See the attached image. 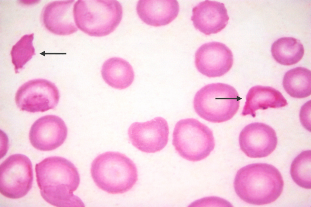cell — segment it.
Masks as SVG:
<instances>
[{"instance_id": "6da1fadb", "label": "cell", "mask_w": 311, "mask_h": 207, "mask_svg": "<svg viewBox=\"0 0 311 207\" xmlns=\"http://www.w3.org/2000/svg\"><path fill=\"white\" fill-rule=\"evenodd\" d=\"M36 181L40 194L47 202L56 207H84L73 192L80 183L77 168L64 158H45L35 166Z\"/></svg>"}, {"instance_id": "7a4b0ae2", "label": "cell", "mask_w": 311, "mask_h": 207, "mask_svg": "<svg viewBox=\"0 0 311 207\" xmlns=\"http://www.w3.org/2000/svg\"><path fill=\"white\" fill-rule=\"evenodd\" d=\"M237 195L244 202L261 205L275 201L281 195L284 182L279 170L272 165L256 163L237 172L234 182Z\"/></svg>"}, {"instance_id": "3957f363", "label": "cell", "mask_w": 311, "mask_h": 207, "mask_svg": "<svg viewBox=\"0 0 311 207\" xmlns=\"http://www.w3.org/2000/svg\"><path fill=\"white\" fill-rule=\"evenodd\" d=\"M91 172L97 186L110 194L128 191L138 179L135 164L125 154L118 152L108 151L98 155L91 163Z\"/></svg>"}, {"instance_id": "277c9868", "label": "cell", "mask_w": 311, "mask_h": 207, "mask_svg": "<svg viewBox=\"0 0 311 207\" xmlns=\"http://www.w3.org/2000/svg\"><path fill=\"white\" fill-rule=\"evenodd\" d=\"M73 15L78 28L91 36L102 37L113 32L120 22L123 10L115 0H79Z\"/></svg>"}, {"instance_id": "5b68a950", "label": "cell", "mask_w": 311, "mask_h": 207, "mask_svg": "<svg viewBox=\"0 0 311 207\" xmlns=\"http://www.w3.org/2000/svg\"><path fill=\"white\" fill-rule=\"evenodd\" d=\"M241 99L233 87L224 83H213L197 92L193 107L202 118L212 123H222L231 119L236 114Z\"/></svg>"}, {"instance_id": "8992f818", "label": "cell", "mask_w": 311, "mask_h": 207, "mask_svg": "<svg viewBox=\"0 0 311 207\" xmlns=\"http://www.w3.org/2000/svg\"><path fill=\"white\" fill-rule=\"evenodd\" d=\"M172 144L182 157L192 161L205 159L215 146L212 131L204 124L192 118L181 120L176 124Z\"/></svg>"}, {"instance_id": "52a82bcc", "label": "cell", "mask_w": 311, "mask_h": 207, "mask_svg": "<svg viewBox=\"0 0 311 207\" xmlns=\"http://www.w3.org/2000/svg\"><path fill=\"white\" fill-rule=\"evenodd\" d=\"M33 179L32 163L25 155H12L0 165V191L7 198L18 199L25 196L32 188Z\"/></svg>"}, {"instance_id": "ba28073f", "label": "cell", "mask_w": 311, "mask_h": 207, "mask_svg": "<svg viewBox=\"0 0 311 207\" xmlns=\"http://www.w3.org/2000/svg\"><path fill=\"white\" fill-rule=\"evenodd\" d=\"M60 96L54 83L44 79H35L25 83L19 88L15 101L21 110L44 112L54 109L58 104Z\"/></svg>"}, {"instance_id": "9c48e42d", "label": "cell", "mask_w": 311, "mask_h": 207, "mask_svg": "<svg viewBox=\"0 0 311 207\" xmlns=\"http://www.w3.org/2000/svg\"><path fill=\"white\" fill-rule=\"evenodd\" d=\"M128 134L132 144L137 149L154 153L160 151L167 144L169 128L166 120L159 117L145 122L132 123Z\"/></svg>"}, {"instance_id": "30bf717a", "label": "cell", "mask_w": 311, "mask_h": 207, "mask_svg": "<svg viewBox=\"0 0 311 207\" xmlns=\"http://www.w3.org/2000/svg\"><path fill=\"white\" fill-rule=\"evenodd\" d=\"M233 56L225 44L212 42L205 43L197 50L195 63L197 70L209 77L221 76L232 67Z\"/></svg>"}, {"instance_id": "8fae6325", "label": "cell", "mask_w": 311, "mask_h": 207, "mask_svg": "<svg viewBox=\"0 0 311 207\" xmlns=\"http://www.w3.org/2000/svg\"><path fill=\"white\" fill-rule=\"evenodd\" d=\"M241 150L251 158L266 157L275 149L277 138L275 130L265 124L259 122L245 127L239 136Z\"/></svg>"}, {"instance_id": "7c38bea8", "label": "cell", "mask_w": 311, "mask_h": 207, "mask_svg": "<svg viewBox=\"0 0 311 207\" xmlns=\"http://www.w3.org/2000/svg\"><path fill=\"white\" fill-rule=\"evenodd\" d=\"M67 135V128L64 121L58 116L49 115L36 120L29 134L31 144L41 151H50L62 145Z\"/></svg>"}, {"instance_id": "4fadbf2b", "label": "cell", "mask_w": 311, "mask_h": 207, "mask_svg": "<svg viewBox=\"0 0 311 207\" xmlns=\"http://www.w3.org/2000/svg\"><path fill=\"white\" fill-rule=\"evenodd\" d=\"M229 19L223 3L205 0L193 8L191 20L195 28L209 35L224 29Z\"/></svg>"}, {"instance_id": "5bb4252c", "label": "cell", "mask_w": 311, "mask_h": 207, "mask_svg": "<svg viewBox=\"0 0 311 207\" xmlns=\"http://www.w3.org/2000/svg\"><path fill=\"white\" fill-rule=\"evenodd\" d=\"M136 11L145 23L159 26L169 24L177 17L179 6L176 0H140L137 3Z\"/></svg>"}, {"instance_id": "9a60e30c", "label": "cell", "mask_w": 311, "mask_h": 207, "mask_svg": "<svg viewBox=\"0 0 311 207\" xmlns=\"http://www.w3.org/2000/svg\"><path fill=\"white\" fill-rule=\"evenodd\" d=\"M287 104L286 100L278 90L270 87L256 86L248 91L241 114L250 115L255 117L258 110L279 108Z\"/></svg>"}, {"instance_id": "2e32d148", "label": "cell", "mask_w": 311, "mask_h": 207, "mask_svg": "<svg viewBox=\"0 0 311 207\" xmlns=\"http://www.w3.org/2000/svg\"><path fill=\"white\" fill-rule=\"evenodd\" d=\"M101 73L102 78L108 85L119 90L130 86L135 77L130 64L125 60L117 57L109 58L104 63Z\"/></svg>"}, {"instance_id": "e0dca14e", "label": "cell", "mask_w": 311, "mask_h": 207, "mask_svg": "<svg viewBox=\"0 0 311 207\" xmlns=\"http://www.w3.org/2000/svg\"><path fill=\"white\" fill-rule=\"evenodd\" d=\"M271 52L273 58L278 63L284 65H291L301 60L304 50L303 45L299 40L292 37H283L274 42Z\"/></svg>"}, {"instance_id": "ac0fdd59", "label": "cell", "mask_w": 311, "mask_h": 207, "mask_svg": "<svg viewBox=\"0 0 311 207\" xmlns=\"http://www.w3.org/2000/svg\"><path fill=\"white\" fill-rule=\"evenodd\" d=\"M282 83L285 90L291 97H307L311 93V71L301 67L291 69L285 73Z\"/></svg>"}, {"instance_id": "d6986e66", "label": "cell", "mask_w": 311, "mask_h": 207, "mask_svg": "<svg viewBox=\"0 0 311 207\" xmlns=\"http://www.w3.org/2000/svg\"><path fill=\"white\" fill-rule=\"evenodd\" d=\"M311 150L304 151L293 160L291 165L290 173L293 181L299 186L310 189Z\"/></svg>"}, {"instance_id": "ffe728a7", "label": "cell", "mask_w": 311, "mask_h": 207, "mask_svg": "<svg viewBox=\"0 0 311 207\" xmlns=\"http://www.w3.org/2000/svg\"><path fill=\"white\" fill-rule=\"evenodd\" d=\"M11 54L15 73H17L18 70L22 68L35 54L32 42H24L19 41L12 47Z\"/></svg>"}]
</instances>
